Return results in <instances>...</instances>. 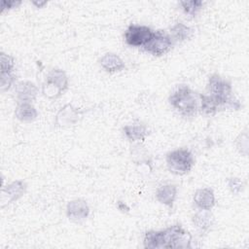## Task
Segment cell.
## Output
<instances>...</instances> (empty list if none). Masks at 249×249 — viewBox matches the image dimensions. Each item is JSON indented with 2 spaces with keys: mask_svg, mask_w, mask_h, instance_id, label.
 Segmentation results:
<instances>
[{
  "mask_svg": "<svg viewBox=\"0 0 249 249\" xmlns=\"http://www.w3.org/2000/svg\"><path fill=\"white\" fill-rule=\"evenodd\" d=\"M207 89L209 94L217 98L229 100L233 97L231 83L218 74H213L209 77Z\"/></svg>",
  "mask_w": 249,
  "mask_h": 249,
  "instance_id": "52a82bcc",
  "label": "cell"
},
{
  "mask_svg": "<svg viewBox=\"0 0 249 249\" xmlns=\"http://www.w3.org/2000/svg\"><path fill=\"white\" fill-rule=\"evenodd\" d=\"M194 35V29L190 26L184 24L183 22H177L170 28V37L172 41L182 42L189 40Z\"/></svg>",
  "mask_w": 249,
  "mask_h": 249,
  "instance_id": "d6986e66",
  "label": "cell"
},
{
  "mask_svg": "<svg viewBox=\"0 0 249 249\" xmlns=\"http://www.w3.org/2000/svg\"><path fill=\"white\" fill-rule=\"evenodd\" d=\"M26 186L23 181L17 180L9 184L6 189H3L2 191V197L7 196V202H11L14 200H17L25 192Z\"/></svg>",
  "mask_w": 249,
  "mask_h": 249,
  "instance_id": "ac0fdd59",
  "label": "cell"
},
{
  "mask_svg": "<svg viewBox=\"0 0 249 249\" xmlns=\"http://www.w3.org/2000/svg\"><path fill=\"white\" fill-rule=\"evenodd\" d=\"M100 65L101 67L109 73L120 72L124 69L125 65L124 60L113 53H107L100 58Z\"/></svg>",
  "mask_w": 249,
  "mask_h": 249,
  "instance_id": "4fadbf2b",
  "label": "cell"
},
{
  "mask_svg": "<svg viewBox=\"0 0 249 249\" xmlns=\"http://www.w3.org/2000/svg\"><path fill=\"white\" fill-rule=\"evenodd\" d=\"M214 222V216L210 212V210L200 209L197 213H196L193 217V223L196 228L201 232L207 231Z\"/></svg>",
  "mask_w": 249,
  "mask_h": 249,
  "instance_id": "e0dca14e",
  "label": "cell"
},
{
  "mask_svg": "<svg viewBox=\"0 0 249 249\" xmlns=\"http://www.w3.org/2000/svg\"><path fill=\"white\" fill-rule=\"evenodd\" d=\"M172 43L173 41L168 34L161 30H158L155 32L150 43L144 47V50L155 56H160L171 49Z\"/></svg>",
  "mask_w": 249,
  "mask_h": 249,
  "instance_id": "ba28073f",
  "label": "cell"
},
{
  "mask_svg": "<svg viewBox=\"0 0 249 249\" xmlns=\"http://www.w3.org/2000/svg\"><path fill=\"white\" fill-rule=\"evenodd\" d=\"M228 185L230 190L233 194H239L243 189V182L239 178H230L228 180Z\"/></svg>",
  "mask_w": 249,
  "mask_h": 249,
  "instance_id": "603a6c76",
  "label": "cell"
},
{
  "mask_svg": "<svg viewBox=\"0 0 249 249\" xmlns=\"http://www.w3.org/2000/svg\"><path fill=\"white\" fill-rule=\"evenodd\" d=\"M194 202L203 210H210L215 205V195L211 188L198 189L194 195Z\"/></svg>",
  "mask_w": 249,
  "mask_h": 249,
  "instance_id": "30bf717a",
  "label": "cell"
},
{
  "mask_svg": "<svg viewBox=\"0 0 249 249\" xmlns=\"http://www.w3.org/2000/svg\"><path fill=\"white\" fill-rule=\"evenodd\" d=\"M15 61L13 56L1 53V73H13Z\"/></svg>",
  "mask_w": 249,
  "mask_h": 249,
  "instance_id": "44dd1931",
  "label": "cell"
},
{
  "mask_svg": "<svg viewBox=\"0 0 249 249\" xmlns=\"http://www.w3.org/2000/svg\"><path fill=\"white\" fill-rule=\"evenodd\" d=\"M192 234L181 225H173L164 231H149L144 234L145 248H191Z\"/></svg>",
  "mask_w": 249,
  "mask_h": 249,
  "instance_id": "6da1fadb",
  "label": "cell"
},
{
  "mask_svg": "<svg viewBox=\"0 0 249 249\" xmlns=\"http://www.w3.org/2000/svg\"><path fill=\"white\" fill-rule=\"evenodd\" d=\"M197 97L188 86L181 85L170 94L168 100L170 105L183 117H194L199 109Z\"/></svg>",
  "mask_w": 249,
  "mask_h": 249,
  "instance_id": "7a4b0ae2",
  "label": "cell"
},
{
  "mask_svg": "<svg viewBox=\"0 0 249 249\" xmlns=\"http://www.w3.org/2000/svg\"><path fill=\"white\" fill-rule=\"evenodd\" d=\"M33 4H34V5H37V7L39 8V7L43 6V5H45V4H46V2H39V3H37V2H33Z\"/></svg>",
  "mask_w": 249,
  "mask_h": 249,
  "instance_id": "484cf974",
  "label": "cell"
},
{
  "mask_svg": "<svg viewBox=\"0 0 249 249\" xmlns=\"http://www.w3.org/2000/svg\"><path fill=\"white\" fill-rule=\"evenodd\" d=\"M155 32L146 25L130 24L124 32V40L131 47H145L153 39Z\"/></svg>",
  "mask_w": 249,
  "mask_h": 249,
  "instance_id": "8992f818",
  "label": "cell"
},
{
  "mask_svg": "<svg viewBox=\"0 0 249 249\" xmlns=\"http://www.w3.org/2000/svg\"><path fill=\"white\" fill-rule=\"evenodd\" d=\"M204 2L200 0H190V1H180V5L184 13L188 16L195 17L197 12L202 8Z\"/></svg>",
  "mask_w": 249,
  "mask_h": 249,
  "instance_id": "ffe728a7",
  "label": "cell"
},
{
  "mask_svg": "<svg viewBox=\"0 0 249 249\" xmlns=\"http://www.w3.org/2000/svg\"><path fill=\"white\" fill-rule=\"evenodd\" d=\"M15 75L13 73H1V91H6L11 88L15 82Z\"/></svg>",
  "mask_w": 249,
  "mask_h": 249,
  "instance_id": "7402d4cb",
  "label": "cell"
},
{
  "mask_svg": "<svg viewBox=\"0 0 249 249\" xmlns=\"http://www.w3.org/2000/svg\"><path fill=\"white\" fill-rule=\"evenodd\" d=\"M177 196V187L173 184L161 185L157 189L156 198L161 204L172 207Z\"/></svg>",
  "mask_w": 249,
  "mask_h": 249,
  "instance_id": "7c38bea8",
  "label": "cell"
},
{
  "mask_svg": "<svg viewBox=\"0 0 249 249\" xmlns=\"http://www.w3.org/2000/svg\"><path fill=\"white\" fill-rule=\"evenodd\" d=\"M166 164L170 172L183 175L191 171L195 165V158L190 150L180 148L166 155Z\"/></svg>",
  "mask_w": 249,
  "mask_h": 249,
  "instance_id": "3957f363",
  "label": "cell"
},
{
  "mask_svg": "<svg viewBox=\"0 0 249 249\" xmlns=\"http://www.w3.org/2000/svg\"><path fill=\"white\" fill-rule=\"evenodd\" d=\"M68 88V78L61 69H53L46 77L42 87V92L49 98L59 97Z\"/></svg>",
  "mask_w": 249,
  "mask_h": 249,
  "instance_id": "5b68a950",
  "label": "cell"
},
{
  "mask_svg": "<svg viewBox=\"0 0 249 249\" xmlns=\"http://www.w3.org/2000/svg\"><path fill=\"white\" fill-rule=\"evenodd\" d=\"M117 206H118L119 210H121L122 212H128V210H129L128 206L124 202H123V201H118Z\"/></svg>",
  "mask_w": 249,
  "mask_h": 249,
  "instance_id": "d4e9b609",
  "label": "cell"
},
{
  "mask_svg": "<svg viewBox=\"0 0 249 249\" xmlns=\"http://www.w3.org/2000/svg\"><path fill=\"white\" fill-rule=\"evenodd\" d=\"M66 213L70 220L79 222L89 216V208L85 200L75 199L68 202L66 207Z\"/></svg>",
  "mask_w": 249,
  "mask_h": 249,
  "instance_id": "9c48e42d",
  "label": "cell"
},
{
  "mask_svg": "<svg viewBox=\"0 0 249 249\" xmlns=\"http://www.w3.org/2000/svg\"><path fill=\"white\" fill-rule=\"evenodd\" d=\"M20 1H2L1 2V8L2 11H6V10H10L13 8H17L18 5H20Z\"/></svg>",
  "mask_w": 249,
  "mask_h": 249,
  "instance_id": "cb8c5ba5",
  "label": "cell"
},
{
  "mask_svg": "<svg viewBox=\"0 0 249 249\" xmlns=\"http://www.w3.org/2000/svg\"><path fill=\"white\" fill-rule=\"evenodd\" d=\"M38 92L37 87L31 82H21L17 86L18 102H32Z\"/></svg>",
  "mask_w": 249,
  "mask_h": 249,
  "instance_id": "9a60e30c",
  "label": "cell"
},
{
  "mask_svg": "<svg viewBox=\"0 0 249 249\" xmlns=\"http://www.w3.org/2000/svg\"><path fill=\"white\" fill-rule=\"evenodd\" d=\"M79 118V112L71 104H66L57 112L55 124L57 126H68L74 124Z\"/></svg>",
  "mask_w": 249,
  "mask_h": 249,
  "instance_id": "8fae6325",
  "label": "cell"
},
{
  "mask_svg": "<svg viewBox=\"0 0 249 249\" xmlns=\"http://www.w3.org/2000/svg\"><path fill=\"white\" fill-rule=\"evenodd\" d=\"M125 137L129 141H143L149 135V129L145 124H132L123 127Z\"/></svg>",
  "mask_w": 249,
  "mask_h": 249,
  "instance_id": "5bb4252c",
  "label": "cell"
},
{
  "mask_svg": "<svg viewBox=\"0 0 249 249\" xmlns=\"http://www.w3.org/2000/svg\"><path fill=\"white\" fill-rule=\"evenodd\" d=\"M15 115L21 122H32L37 118L38 112L31 102H18Z\"/></svg>",
  "mask_w": 249,
  "mask_h": 249,
  "instance_id": "2e32d148",
  "label": "cell"
},
{
  "mask_svg": "<svg viewBox=\"0 0 249 249\" xmlns=\"http://www.w3.org/2000/svg\"><path fill=\"white\" fill-rule=\"evenodd\" d=\"M199 98V109L201 113L205 116H213L217 112L231 109V110H238L241 107L240 102L234 97L229 100H223L217 98L212 95H204L198 94Z\"/></svg>",
  "mask_w": 249,
  "mask_h": 249,
  "instance_id": "277c9868",
  "label": "cell"
}]
</instances>
